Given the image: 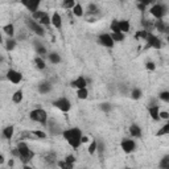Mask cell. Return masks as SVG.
Wrapping results in <instances>:
<instances>
[{
	"mask_svg": "<svg viewBox=\"0 0 169 169\" xmlns=\"http://www.w3.org/2000/svg\"><path fill=\"white\" fill-rule=\"evenodd\" d=\"M63 138L68 140V143L73 148H78L79 144H81L82 133L78 128H71V130H68L63 132Z\"/></svg>",
	"mask_w": 169,
	"mask_h": 169,
	"instance_id": "1",
	"label": "cell"
},
{
	"mask_svg": "<svg viewBox=\"0 0 169 169\" xmlns=\"http://www.w3.org/2000/svg\"><path fill=\"white\" fill-rule=\"evenodd\" d=\"M17 151H19V157L23 160V162H28L29 160H32V157H33V152L29 149V147H28L25 143H19L17 144Z\"/></svg>",
	"mask_w": 169,
	"mask_h": 169,
	"instance_id": "2",
	"label": "cell"
},
{
	"mask_svg": "<svg viewBox=\"0 0 169 169\" xmlns=\"http://www.w3.org/2000/svg\"><path fill=\"white\" fill-rule=\"evenodd\" d=\"M31 119L34 120V122H39V123L45 124L46 119H48V114H46V111L41 110V108H37V110H33L31 112Z\"/></svg>",
	"mask_w": 169,
	"mask_h": 169,
	"instance_id": "3",
	"label": "cell"
},
{
	"mask_svg": "<svg viewBox=\"0 0 169 169\" xmlns=\"http://www.w3.org/2000/svg\"><path fill=\"white\" fill-rule=\"evenodd\" d=\"M53 106H56L58 110L63 111V112H68L70 110V107H71V104H70V102L66 98H60L56 102H53Z\"/></svg>",
	"mask_w": 169,
	"mask_h": 169,
	"instance_id": "4",
	"label": "cell"
},
{
	"mask_svg": "<svg viewBox=\"0 0 169 169\" xmlns=\"http://www.w3.org/2000/svg\"><path fill=\"white\" fill-rule=\"evenodd\" d=\"M151 13L153 15L156 19L161 20V17L165 13V7L164 5H161V4H156V5H153V7L151 8Z\"/></svg>",
	"mask_w": 169,
	"mask_h": 169,
	"instance_id": "5",
	"label": "cell"
},
{
	"mask_svg": "<svg viewBox=\"0 0 169 169\" xmlns=\"http://www.w3.org/2000/svg\"><path fill=\"white\" fill-rule=\"evenodd\" d=\"M28 27L32 29V32H34L36 34H39V36H44V33H45V31H44V28L41 27L40 24H37L36 21H32L29 20L28 21Z\"/></svg>",
	"mask_w": 169,
	"mask_h": 169,
	"instance_id": "6",
	"label": "cell"
},
{
	"mask_svg": "<svg viewBox=\"0 0 169 169\" xmlns=\"http://www.w3.org/2000/svg\"><path fill=\"white\" fill-rule=\"evenodd\" d=\"M145 40L148 41V45H149V46H153V48H156V49L161 48V41L159 40L156 36H153L151 32H148V36H147Z\"/></svg>",
	"mask_w": 169,
	"mask_h": 169,
	"instance_id": "7",
	"label": "cell"
},
{
	"mask_svg": "<svg viewBox=\"0 0 169 169\" xmlns=\"http://www.w3.org/2000/svg\"><path fill=\"white\" fill-rule=\"evenodd\" d=\"M99 42L103 46H107V48H112L114 46V41H112V39H111L110 34H107V33L101 34L99 36Z\"/></svg>",
	"mask_w": 169,
	"mask_h": 169,
	"instance_id": "8",
	"label": "cell"
},
{
	"mask_svg": "<svg viewBox=\"0 0 169 169\" xmlns=\"http://www.w3.org/2000/svg\"><path fill=\"white\" fill-rule=\"evenodd\" d=\"M7 78L12 82V83H20L21 74L19 71H16V70H9V71L7 73Z\"/></svg>",
	"mask_w": 169,
	"mask_h": 169,
	"instance_id": "9",
	"label": "cell"
},
{
	"mask_svg": "<svg viewBox=\"0 0 169 169\" xmlns=\"http://www.w3.org/2000/svg\"><path fill=\"white\" fill-rule=\"evenodd\" d=\"M122 148L124 152H127V153H130V152H132L133 149H135V143L132 141V140H123L122 141Z\"/></svg>",
	"mask_w": 169,
	"mask_h": 169,
	"instance_id": "10",
	"label": "cell"
},
{
	"mask_svg": "<svg viewBox=\"0 0 169 169\" xmlns=\"http://www.w3.org/2000/svg\"><path fill=\"white\" fill-rule=\"evenodd\" d=\"M86 83H87L86 79L83 77H79V78L74 79V81L71 82V86H73V87H77L79 90V89H86Z\"/></svg>",
	"mask_w": 169,
	"mask_h": 169,
	"instance_id": "11",
	"label": "cell"
},
{
	"mask_svg": "<svg viewBox=\"0 0 169 169\" xmlns=\"http://www.w3.org/2000/svg\"><path fill=\"white\" fill-rule=\"evenodd\" d=\"M50 24H53L56 28H61V25H62V20H61V16H60L58 13H53V17H50Z\"/></svg>",
	"mask_w": 169,
	"mask_h": 169,
	"instance_id": "12",
	"label": "cell"
},
{
	"mask_svg": "<svg viewBox=\"0 0 169 169\" xmlns=\"http://www.w3.org/2000/svg\"><path fill=\"white\" fill-rule=\"evenodd\" d=\"M130 133L132 136H135V138H140L141 136V130H140L139 126H136V124H132V126L130 127Z\"/></svg>",
	"mask_w": 169,
	"mask_h": 169,
	"instance_id": "13",
	"label": "cell"
},
{
	"mask_svg": "<svg viewBox=\"0 0 169 169\" xmlns=\"http://www.w3.org/2000/svg\"><path fill=\"white\" fill-rule=\"evenodd\" d=\"M23 4H24L28 9H29V11H32V12H36L37 8L40 7V3H39V1H32V3H31V1H24Z\"/></svg>",
	"mask_w": 169,
	"mask_h": 169,
	"instance_id": "14",
	"label": "cell"
},
{
	"mask_svg": "<svg viewBox=\"0 0 169 169\" xmlns=\"http://www.w3.org/2000/svg\"><path fill=\"white\" fill-rule=\"evenodd\" d=\"M148 111H149V114H151L152 119L159 120V106H152V107H149Z\"/></svg>",
	"mask_w": 169,
	"mask_h": 169,
	"instance_id": "15",
	"label": "cell"
},
{
	"mask_svg": "<svg viewBox=\"0 0 169 169\" xmlns=\"http://www.w3.org/2000/svg\"><path fill=\"white\" fill-rule=\"evenodd\" d=\"M3 135H4L5 139H11L12 136H13V127H12V126L5 127V128L3 130Z\"/></svg>",
	"mask_w": 169,
	"mask_h": 169,
	"instance_id": "16",
	"label": "cell"
},
{
	"mask_svg": "<svg viewBox=\"0 0 169 169\" xmlns=\"http://www.w3.org/2000/svg\"><path fill=\"white\" fill-rule=\"evenodd\" d=\"M119 29L120 32H128L130 31V23L128 21H126V20H122V21H119Z\"/></svg>",
	"mask_w": 169,
	"mask_h": 169,
	"instance_id": "17",
	"label": "cell"
},
{
	"mask_svg": "<svg viewBox=\"0 0 169 169\" xmlns=\"http://www.w3.org/2000/svg\"><path fill=\"white\" fill-rule=\"evenodd\" d=\"M40 23L44 24V25H49L50 24V16L46 13V12H42V15H41L40 17Z\"/></svg>",
	"mask_w": 169,
	"mask_h": 169,
	"instance_id": "18",
	"label": "cell"
},
{
	"mask_svg": "<svg viewBox=\"0 0 169 169\" xmlns=\"http://www.w3.org/2000/svg\"><path fill=\"white\" fill-rule=\"evenodd\" d=\"M111 36V39H112L114 42H119V41H123L124 40V34L123 33H120V32H118V33H112V34H110Z\"/></svg>",
	"mask_w": 169,
	"mask_h": 169,
	"instance_id": "19",
	"label": "cell"
},
{
	"mask_svg": "<svg viewBox=\"0 0 169 169\" xmlns=\"http://www.w3.org/2000/svg\"><path fill=\"white\" fill-rule=\"evenodd\" d=\"M73 13L75 16H82L83 15V9H82V5L81 4H75L73 7Z\"/></svg>",
	"mask_w": 169,
	"mask_h": 169,
	"instance_id": "20",
	"label": "cell"
},
{
	"mask_svg": "<svg viewBox=\"0 0 169 169\" xmlns=\"http://www.w3.org/2000/svg\"><path fill=\"white\" fill-rule=\"evenodd\" d=\"M21 99H23V91H16L13 94V97H12V101L15 103H20Z\"/></svg>",
	"mask_w": 169,
	"mask_h": 169,
	"instance_id": "21",
	"label": "cell"
},
{
	"mask_svg": "<svg viewBox=\"0 0 169 169\" xmlns=\"http://www.w3.org/2000/svg\"><path fill=\"white\" fill-rule=\"evenodd\" d=\"M49 60L53 63H58L60 61H61V57H60L57 53H52V54H49Z\"/></svg>",
	"mask_w": 169,
	"mask_h": 169,
	"instance_id": "22",
	"label": "cell"
},
{
	"mask_svg": "<svg viewBox=\"0 0 169 169\" xmlns=\"http://www.w3.org/2000/svg\"><path fill=\"white\" fill-rule=\"evenodd\" d=\"M111 31H112V33H118V32H120L119 29V21L114 20L112 23H111ZM122 33V32H120Z\"/></svg>",
	"mask_w": 169,
	"mask_h": 169,
	"instance_id": "23",
	"label": "cell"
},
{
	"mask_svg": "<svg viewBox=\"0 0 169 169\" xmlns=\"http://www.w3.org/2000/svg\"><path fill=\"white\" fill-rule=\"evenodd\" d=\"M77 95H78L79 99H86V98H87V90H86V89H79L77 91Z\"/></svg>",
	"mask_w": 169,
	"mask_h": 169,
	"instance_id": "24",
	"label": "cell"
},
{
	"mask_svg": "<svg viewBox=\"0 0 169 169\" xmlns=\"http://www.w3.org/2000/svg\"><path fill=\"white\" fill-rule=\"evenodd\" d=\"M39 90L41 91V92H48L50 90V85L48 83V82H44V83H41L40 86H39Z\"/></svg>",
	"mask_w": 169,
	"mask_h": 169,
	"instance_id": "25",
	"label": "cell"
},
{
	"mask_svg": "<svg viewBox=\"0 0 169 169\" xmlns=\"http://www.w3.org/2000/svg\"><path fill=\"white\" fill-rule=\"evenodd\" d=\"M156 28L159 29V32H167V27H165V24L162 20H159L157 23H156Z\"/></svg>",
	"mask_w": 169,
	"mask_h": 169,
	"instance_id": "26",
	"label": "cell"
},
{
	"mask_svg": "<svg viewBox=\"0 0 169 169\" xmlns=\"http://www.w3.org/2000/svg\"><path fill=\"white\" fill-rule=\"evenodd\" d=\"M3 31H4L5 32V33H7L8 34V36H13V25H12V24H8V25H5V27H4V29H3Z\"/></svg>",
	"mask_w": 169,
	"mask_h": 169,
	"instance_id": "27",
	"label": "cell"
},
{
	"mask_svg": "<svg viewBox=\"0 0 169 169\" xmlns=\"http://www.w3.org/2000/svg\"><path fill=\"white\" fill-rule=\"evenodd\" d=\"M34 62H36V66L39 69H45V62H44V60L41 58V57H37V58L34 60Z\"/></svg>",
	"mask_w": 169,
	"mask_h": 169,
	"instance_id": "28",
	"label": "cell"
},
{
	"mask_svg": "<svg viewBox=\"0 0 169 169\" xmlns=\"http://www.w3.org/2000/svg\"><path fill=\"white\" fill-rule=\"evenodd\" d=\"M160 167H161L162 169H169V157H168V156H165V157L161 160Z\"/></svg>",
	"mask_w": 169,
	"mask_h": 169,
	"instance_id": "29",
	"label": "cell"
},
{
	"mask_svg": "<svg viewBox=\"0 0 169 169\" xmlns=\"http://www.w3.org/2000/svg\"><path fill=\"white\" fill-rule=\"evenodd\" d=\"M97 149H98V143H97V141H92L91 144H90V147H89V153H90V155H94Z\"/></svg>",
	"mask_w": 169,
	"mask_h": 169,
	"instance_id": "30",
	"label": "cell"
},
{
	"mask_svg": "<svg viewBox=\"0 0 169 169\" xmlns=\"http://www.w3.org/2000/svg\"><path fill=\"white\" fill-rule=\"evenodd\" d=\"M58 165L61 169H73V164H69V162H66V161H60Z\"/></svg>",
	"mask_w": 169,
	"mask_h": 169,
	"instance_id": "31",
	"label": "cell"
},
{
	"mask_svg": "<svg viewBox=\"0 0 169 169\" xmlns=\"http://www.w3.org/2000/svg\"><path fill=\"white\" fill-rule=\"evenodd\" d=\"M147 36H148V31H140L136 33V39H147Z\"/></svg>",
	"mask_w": 169,
	"mask_h": 169,
	"instance_id": "32",
	"label": "cell"
},
{
	"mask_svg": "<svg viewBox=\"0 0 169 169\" xmlns=\"http://www.w3.org/2000/svg\"><path fill=\"white\" fill-rule=\"evenodd\" d=\"M75 5V3H74V0H68V1H63V4H62V7L63 8H71Z\"/></svg>",
	"mask_w": 169,
	"mask_h": 169,
	"instance_id": "33",
	"label": "cell"
},
{
	"mask_svg": "<svg viewBox=\"0 0 169 169\" xmlns=\"http://www.w3.org/2000/svg\"><path fill=\"white\" fill-rule=\"evenodd\" d=\"M15 45H16V41L15 40H7V45H5V48H7V50H12L15 48Z\"/></svg>",
	"mask_w": 169,
	"mask_h": 169,
	"instance_id": "34",
	"label": "cell"
},
{
	"mask_svg": "<svg viewBox=\"0 0 169 169\" xmlns=\"http://www.w3.org/2000/svg\"><path fill=\"white\" fill-rule=\"evenodd\" d=\"M168 132H169V124H165V126L157 132V135H167Z\"/></svg>",
	"mask_w": 169,
	"mask_h": 169,
	"instance_id": "35",
	"label": "cell"
},
{
	"mask_svg": "<svg viewBox=\"0 0 169 169\" xmlns=\"http://www.w3.org/2000/svg\"><path fill=\"white\" fill-rule=\"evenodd\" d=\"M32 135L37 136V138H40V139H44V138H46L45 132H42V131H33V132H32Z\"/></svg>",
	"mask_w": 169,
	"mask_h": 169,
	"instance_id": "36",
	"label": "cell"
},
{
	"mask_svg": "<svg viewBox=\"0 0 169 169\" xmlns=\"http://www.w3.org/2000/svg\"><path fill=\"white\" fill-rule=\"evenodd\" d=\"M160 99H162L164 102H169V92L168 91H162L160 94Z\"/></svg>",
	"mask_w": 169,
	"mask_h": 169,
	"instance_id": "37",
	"label": "cell"
},
{
	"mask_svg": "<svg viewBox=\"0 0 169 169\" xmlns=\"http://www.w3.org/2000/svg\"><path fill=\"white\" fill-rule=\"evenodd\" d=\"M140 97H141V91L138 90V89H135V90L132 91V98L133 99H139Z\"/></svg>",
	"mask_w": 169,
	"mask_h": 169,
	"instance_id": "38",
	"label": "cell"
},
{
	"mask_svg": "<svg viewBox=\"0 0 169 169\" xmlns=\"http://www.w3.org/2000/svg\"><path fill=\"white\" fill-rule=\"evenodd\" d=\"M66 162H69V164H74V161H75V159H74V156H71V155H69L68 157H66Z\"/></svg>",
	"mask_w": 169,
	"mask_h": 169,
	"instance_id": "39",
	"label": "cell"
},
{
	"mask_svg": "<svg viewBox=\"0 0 169 169\" xmlns=\"http://www.w3.org/2000/svg\"><path fill=\"white\" fill-rule=\"evenodd\" d=\"M41 15H42V11H36V12H33V19H39L40 20V17H41Z\"/></svg>",
	"mask_w": 169,
	"mask_h": 169,
	"instance_id": "40",
	"label": "cell"
},
{
	"mask_svg": "<svg viewBox=\"0 0 169 169\" xmlns=\"http://www.w3.org/2000/svg\"><path fill=\"white\" fill-rule=\"evenodd\" d=\"M45 52H46L45 48H44V46H40V45H37V53H39V54H45Z\"/></svg>",
	"mask_w": 169,
	"mask_h": 169,
	"instance_id": "41",
	"label": "cell"
},
{
	"mask_svg": "<svg viewBox=\"0 0 169 169\" xmlns=\"http://www.w3.org/2000/svg\"><path fill=\"white\" fill-rule=\"evenodd\" d=\"M147 69L148 70H155V63L153 62H147Z\"/></svg>",
	"mask_w": 169,
	"mask_h": 169,
	"instance_id": "42",
	"label": "cell"
},
{
	"mask_svg": "<svg viewBox=\"0 0 169 169\" xmlns=\"http://www.w3.org/2000/svg\"><path fill=\"white\" fill-rule=\"evenodd\" d=\"M159 118H161V119H168L169 114L168 112H160V114H159Z\"/></svg>",
	"mask_w": 169,
	"mask_h": 169,
	"instance_id": "43",
	"label": "cell"
},
{
	"mask_svg": "<svg viewBox=\"0 0 169 169\" xmlns=\"http://www.w3.org/2000/svg\"><path fill=\"white\" fill-rule=\"evenodd\" d=\"M102 108H103L104 111H108V110L111 108V104H108V103H103V104H102Z\"/></svg>",
	"mask_w": 169,
	"mask_h": 169,
	"instance_id": "44",
	"label": "cell"
},
{
	"mask_svg": "<svg viewBox=\"0 0 169 169\" xmlns=\"http://www.w3.org/2000/svg\"><path fill=\"white\" fill-rule=\"evenodd\" d=\"M87 138H86V136H82V138H81V143H86V141H87Z\"/></svg>",
	"mask_w": 169,
	"mask_h": 169,
	"instance_id": "45",
	"label": "cell"
},
{
	"mask_svg": "<svg viewBox=\"0 0 169 169\" xmlns=\"http://www.w3.org/2000/svg\"><path fill=\"white\" fill-rule=\"evenodd\" d=\"M139 8L141 9V11H144V9H145V5H144V4H141V3H140V4H139Z\"/></svg>",
	"mask_w": 169,
	"mask_h": 169,
	"instance_id": "46",
	"label": "cell"
},
{
	"mask_svg": "<svg viewBox=\"0 0 169 169\" xmlns=\"http://www.w3.org/2000/svg\"><path fill=\"white\" fill-rule=\"evenodd\" d=\"M3 162H4V157H3V156L0 155V164H3Z\"/></svg>",
	"mask_w": 169,
	"mask_h": 169,
	"instance_id": "47",
	"label": "cell"
},
{
	"mask_svg": "<svg viewBox=\"0 0 169 169\" xmlns=\"http://www.w3.org/2000/svg\"><path fill=\"white\" fill-rule=\"evenodd\" d=\"M8 165H9V167H12V165H13V160H9V162H8Z\"/></svg>",
	"mask_w": 169,
	"mask_h": 169,
	"instance_id": "48",
	"label": "cell"
},
{
	"mask_svg": "<svg viewBox=\"0 0 169 169\" xmlns=\"http://www.w3.org/2000/svg\"><path fill=\"white\" fill-rule=\"evenodd\" d=\"M24 169H32V168H31V167H28V165H25Z\"/></svg>",
	"mask_w": 169,
	"mask_h": 169,
	"instance_id": "49",
	"label": "cell"
},
{
	"mask_svg": "<svg viewBox=\"0 0 169 169\" xmlns=\"http://www.w3.org/2000/svg\"><path fill=\"white\" fill-rule=\"evenodd\" d=\"M1 40H3V39H1V34H0V42H1Z\"/></svg>",
	"mask_w": 169,
	"mask_h": 169,
	"instance_id": "50",
	"label": "cell"
},
{
	"mask_svg": "<svg viewBox=\"0 0 169 169\" xmlns=\"http://www.w3.org/2000/svg\"><path fill=\"white\" fill-rule=\"evenodd\" d=\"M127 169H131V168H127Z\"/></svg>",
	"mask_w": 169,
	"mask_h": 169,
	"instance_id": "51",
	"label": "cell"
}]
</instances>
